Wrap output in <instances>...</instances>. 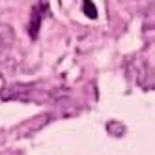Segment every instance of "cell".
I'll use <instances>...</instances> for the list:
<instances>
[{
  "instance_id": "obj_3",
  "label": "cell",
  "mask_w": 155,
  "mask_h": 155,
  "mask_svg": "<svg viewBox=\"0 0 155 155\" xmlns=\"http://www.w3.org/2000/svg\"><path fill=\"white\" fill-rule=\"evenodd\" d=\"M13 39H15L13 28L9 25H6V23H0V52H4V51H8L12 47Z\"/></svg>"
},
{
  "instance_id": "obj_1",
  "label": "cell",
  "mask_w": 155,
  "mask_h": 155,
  "mask_svg": "<svg viewBox=\"0 0 155 155\" xmlns=\"http://www.w3.org/2000/svg\"><path fill=\"white\" fill-rule=\"evenodd\" d=\"M49 12V4L45 2H39L32 8V15H30V25H28V34L32 39H36L39 34V26H41V19Z\"/></svg>"
},
{
  "instance_id": "obj_2",
  "label": "cell",
  "mask_w": 155,
  "mask_h": 155,
  "mask_svg": "<svg viewBox=\"0 0 155 155\" xmlns=\"http://www.w3.org/2000/svg\"><path fill=\"white\" fill-rule=\"evenodd\" d=\"M49 120H51L49 114H41V116H38V118H32L30 121H25L23 125H19V127L15 129V133H19V137H28V135H32L34 131L41 129Z\"/></svg>"
},
{
  "instance_id": "obj_4",
  "label": "cell",
  "mask_w": 155,
  "mask_h": 155,
  "mask_svg": "<svg viewBox=\"0 0 155 155\" xmlns=\"http://www.w3.org/2000/svg\"><path fill=\"white\" fill-rule=\"evenodd\" d=\"M82 9H84V15L86 17H90V19H95L97 17V9H95V6L90 2V0H86V2L82 4Z\"/></svg>"
}]
</instances>
